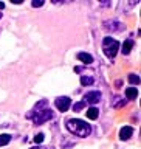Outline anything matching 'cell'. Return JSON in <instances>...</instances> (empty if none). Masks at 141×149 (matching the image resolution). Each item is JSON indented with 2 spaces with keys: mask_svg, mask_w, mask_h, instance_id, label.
I'll return each instance as SVG.
<instances>
[{
  "mask_svg": "<svg viewBox=\"0 0 141 149\" xmlns=\"http://www.w3.org/2000/svg\"><path fill=\"white\" fill-rule=\"evenodd\" d=\"M31 6L33 8H40V6H44V2H42V0H37V2H33L31 3Z\"/></svg>",
  "mask_w": 141,
  "mask_h": 149,
  "instance_id": "cell-19",
  "label": "cell"
},
{
  "mask_svg": "<svg viewBox=\"0 0 141 149\" xmlns=\"http://www.w3.org/2000/svg\"><path fill=\"white\" fill-rule=\"evenodd\" d=\"M102 48H104V53L107 58L113 59L116 53H118L119 50V42L112 39V37H104V40H102Z\"/></svg>",
  "mask_w": 141,
  "mask_h": 149,
  "instance_id": "cell-3",
  "label": "cell"
},
{
  "mask_svg": "<svg viewBox=\"0 0 141 149\" xmlns=\"http://www.w3.org/2000/svg\"><path fill=\"white\" fill-rule=\"evenodd\" d=\"M126 104V101L123 100V101H121L119 100V96H115V102H113V107H123Z\"/></svg>",
  "mask_w": 141,
  "mask_h": 149,
  "instance_id": "cell-17",
  "label": "cell"
},
{
  "mask_svg": "<svg viewBox=\"0 0 141 149\" xmlns=\"http://www.w3.org/2000/svg\"><path fill=\"white\" fill-rule=\"evenodd\" d=\"M3 8H5V3H3V2H0V9H3Z\"/></svg>",
  "mask_w": 141,
  "mask_h": 149,
  "instance_id": "cell-21",
  "label": "cell"
},
{
  "mask_svg": "<svg viewBox=\"0 0 141 149\" xmlns=\"http://www.w3.org/2000/svg\"><path fill=\"white\" fill-rule=\"evenodd\" d=\"M78 59L81 61L82 64H92L93 62V56L88 54V53H79L78 54Z\"/></svg>",
  "mask_w": 141,
  "mask_h": 149,
  "instance_id": "cell-7",
  "label": "cell"
},
{
  "mask_svg": "<svg viewBox=\"0 0 141 149\" xmlns=\"http://www.w3.org/2000/svg\"><path fill=\"white\" fill-rule=\"evenodd\" d=\"M84 107H85V101H81V102H76V104L73 106V110L74 112H81Z\"/></svg>",
  "mask_w": 141,
  "mask_h": 149,
  "instance_id": "cell-15",
  "label": "cell"
},
{
  "mask_svg": "<svg viewBox=\"0 0 141 149\" xmlns=\"http://www.w3.org/2000/svg\"><path fill=\"white\" fill-rule=\"evenodd\" d=\"M129 81L137 86V84H140V76L138 74H129Z\"/></svg>",
  "mask_w": 141,
  "mask_h": 149,
  "instance_id": "cell-16",
  "label": "cell"
},
{
  "mask_svg": "<svg viewBox=\"0 0 141 149\" xmlns=\"http://www.w3.org/2000/svg\"><path fill=\"white\" fill-rule=\"evenodd\" d=\"M30 149H45V148H30Z\"/></svg>",
  "mask_w": 141,
  "mask_h": 149,
  "instance_id": "cell-22",
  "label": "cell"
},
{
  "mask_svg": "<svg viewBox=\"0 0 141 149\" xmlns=\"http://www.w3.org/2000/svg\"><path fill=\"white\" fill-rule=\"evenodd\" d=\"M70 106H72V100L67 96H60L56 100V107H58L60 112H67Z\"/></svg>",
  "mask_w": 141,
  "mask_h": 149,
  "instance_id": "cell-4",
  "label": "cell"
},
{
  "mask_svg": "<svg viewBox=\"0 0 141 149\" xmlns=\"http://www.w3.org/2000/svg\"><path fill=\"white\" fill-rule=\"evenodd\" d=\"M0 19H2V13H0Z\"/></svg>",
  "mask_w": 141,
  "mask_h": 149,
  "instance_id": "cell-23",
  "label": "cell"
},
{
  "mask_svg": "<svg viewBox=\"0 0 141 149\" xmlns=\"http://www.w3.org/2000/svg\"><path fill=\"white\" fill-rule=\"evenodd\" d=\"M67 129L72 134L78 135V137H82V138L88 137L90 132H92V126L88 124V123H84L82 120H78V118L67 120Z\"/></svg>",
  "mask_w": 141,
  "mask_h": 149,
  "instance_id": "cell-1",
  "label": "cell"
},
{
  "mask_svg": "<svg viewBox=\"0 0 141 149\" xmlns=\"http://www.w3.org/2000/svg\"><path fill=\"white\" fill-rule=\"evenodd\" d=\"M47 106H48V100H42V101H39V102H37V104L34 106L33 112H39L42 107H45V109H47Z\"/></svg>",
  "mask_w": 141,
  "mask_h": 149,
  "instance_id": "cell-12",
  "label": "cell"
},
{
  "mask_svg": "<svg viewBox=\"0 0 141 149\" xmlns=\"http://www.w3.org/2000/svg\"><path fill=\"white\" fill-rule=\"evenodd\" d=\"M9 140H11V135L2 134V135H0V146H5V144H8Z\"/></svg>",
  "mask_w": 141,
  "mask_h": 149,
  "instance_id": "cell-13",
  "label": "cell"
},
{
  "mask_svg": "<svg viewBox=\"0 0 141 149\" xmlns=\"http://www.w3.org/2000/svg\"><path fill=\"white\" fill-rule=\"evenodd\" d=\"M132 48H133V40L132 39H127L123 44V53L124 54H129L130 51H132Z\"/></svg>",
  "mask_w": 141,
  "mask_h": 149,
  "instance_id": "cell-9",
  "label": "cell"
},
{
  "mask_svg": "<svg viewBox=\"0 0 141 149\" xmlns=\"http://www.w3.org/2000/svg\"><path fill=\"white\" fill-rule=\"evenodd\" d=\"M132 135H133V129L130 127V126H124V127H121V130H119V138L123 140V141L129 140Z\"/></svg>",
  "mask_w": 141,
  "mask_h": 149,
  "instance_id": "cell-6",
  "label": "cell"
},
{
  "mask_svg": "<svg viewBox=\"0 0 141 149\" xmlns=\"http://www.w3.org/2000/svg\"><path fill=\"white\" fill-rule=\"evenodd\" d=\"M81 84H82V86H92V84H93V78L92 76H82L81 78Z\"/></svg>",
  "mask_w": 141,
  "mask_h": 149,
  "instance_id": "cell-14",
  "label": "cell"
},
{
  "mask_svg": "<svg viewBox=\"0 0 141 149\" xmlns=\"http://www.w3.org/2000/svg\"><path fill=\"white\" fill-rule=\"evenodd\" d=\"M104 28L106 30H110V31H115V30H119V28H123V26H121L116 20H110V22L104 23Z\"/></svg>",
  "mask_w": 141,
  "mask_h": 149,
  "instance_id": "cell-8",
  "label": "cell"
},
{
  "mask_svg": "<svg viewBox=\"0 0 141 149\" xmlns=\"http://www.w3.org/2000/svg\"><path fill=\"white\" fill-rule=\"evenodd\" d=\"M85 102H90V104H96V102H99V100H101V92H88V93H85Z\"/></svg>",
  "mask_w": 141,
  "mask_h": 149,
  "instance_id": "cell-5",
  "label": "cell"
},
{
  "mask_svg": "<svg viewBox=\"0 0 141 149\" xmlns=\"http://www.w3.org/2000/svg\"><path fill=\"white\" fill-rule=\"evenodd\" d=\"M102 6H110V2H101Z\"/></svg>",
  "mask_w": 141,
  "mask_h": 149,
  "instance_id": "cell-20",
  "label": "cell"
},
{
  "mask_svg": "<svg viewBox=\"0 0 141 149\" xmlns=\"http://www.w3.org/2000/svg\"><path fill=\"white\" fill-rule=\"evenodd\" d=\"M26 118H31L34 124H42V123H47L48 120L53 118V110L50 109H44V110H39V112H30L26 115Z\"/></svg>",
  "mask_w": 141,
  "mask_h": 149,
  "instance_id": "cell-2",
  "label": "cell"
},
{
  "mask_svg": "<svg viewBox=\"0 0 141 149\" xmlns=\"http://www.w3.org/2000/svg\"><path fill=\"white\" fill-rule=\"evenodd\" d=\"M126 96H127V100H135V98L138 96V90L135 87H129L127 90H126Z\"/></svg>",
  "mask_w": 141,
  "mask_h": 149,
  "instance_id": "cell-11",
  "label": "cell"
},
{
  "mask_svg": "<svg viewBox=\"0 0 141 149\" xmlns=\"http://www.w3.org/2000/svg\"><path fill=\"white\" fill-rule=\"evenodd\" d=\"M44 134H37L36 135V137H34V143H42V141H44Z\"/></svg>",
  "mask_w": 141,
  "mask_h": 149,
  "instance_id": "cell-18",
  "label": "cell"
},
{
  "mask_svg": "<svg viewBox=\"0 0 141 149\" xmlns=\"http://www.w3.org/2000/svg\"><path fill=\"white\" fill-rule=\"evenodd\" d=\"M98 116H99V110H98L96 107H90V109L87 110V118L88 120H96Z\"/></svg>",
  "mask_w": 141,
  "mask_h": 149,
  "instance_id": "cell-10",
  "label": "cell"
}]
</instances>
